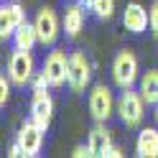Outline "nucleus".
Returning a JSON list of instances; mask_svg holds the SVG:
<instances>
[{"label":"nucleus","instance_id":"obj_4","mask_svg":"<svg viewBox=\"0 0 158 158\" xmlns=\"http://www.w3.org/2000/svg\"><path fill=\"white\" fill-rule=\"evenodd\" d=\"M92 82V61L87 51H74L69 59V89L74 94L87 92V87Z\"/></svg>","mask_w":158,"mask_h":158},{"label":"nucleus","instance_id":"obj_8","mask_svg":"<svg viewBox=\"0 0 158 158\" xmlns=\"http://www.w3.org/2000/svg\"><path fill=\"white\" fill-rule=\"evenodd\" d=\"M44 133H46V130H41V127H38L33 120H28V123H23V125H21V130L15 133V143L23 148V156L33 158V156L41 153Z\"/></svg>","mask_w":158,"mask_h":158},{"label":"nucleus","instance_id":"obj_14","mask_svg":"<svg viewBox=\"0 0 158 158\" xmlns=\"http://www.w3.org/2000/svg\"><path fill=\"white\" fill-rule=\"evenodd\" d=\"M82 28H84V5L74 3V5H69L66 13H64V33L69 38H77Z\"/></svg>","mask_w":158,"mask_h":158},{"label":"nucleus","instance_id":"obj_20","mask_svg":"<svg viewBox=\"0 0 158 158\" xmlns=\"http://www.w3.org/2000/svg\"><path fill=\"white\" fill-rule=\"evenodd\" d=\"M148 13H151V31H153V36L158 38V0L151 5V10H148Z\"/></svg>","mask_w":158,"mask_h":158},{"label":"nucleus","instance_id":"obj_13","mask_svg":"<svg viewBox=\"0 0 158 158\" xmlns=\"http://www.w3.org/2000/svg\"><path fill=\"white\" fill-rule=\"evenodd\" d=\"M87 145L92 148V156L105 158V153L110 151V145H112V133L105 127V123H97L89 130V135H87Z\"/></svg>","mask_w":158,"mask_h":158},{"label":"nucleus","instance_id":"obj_16","mask_svg":"<svg viewBox=\"0 0 158 158\" xmlns=\"http://www.w3.org/2000/svg\"><path fill=\"white\" fill-rule=\"evenodd\" d=\"M140 94L148 105L158 102V69H151L140 77Z\"/></svg>","mask_w":158,"mask_h":158},{"label":"nucleus","instance_id":"obj_12","mask_svg":"<svg viewBox=\"0 0 158 158\" xmlns=\"http://www.w3.org/2000/svg\"><path fill=\"white\" fill-rule=\"evenodd\" d=\"M135 153L140 158H158V125L143 127L135 138Z\"/></svg>","mask_w":158,"mask_h":158},{"label":"nucleus","instance_id":"obj_1","mask_svg":"<svg viewBox=\"0 0 158 158\" xmlns=\"http://www.w3.org/2000/svg\"><path fill=\"white\" fill-rule=\"evenodd\" d=\"M145 100L140 89H133V87H127V89H123V94L117 97V117L123 120V125L127 127H140L143 125V117H145Z\"/></svg>","mask_w":158,"mask_h":158},{"label":"nucleus","instance_id":"obj_7","mask_svg":"<svg viewBox=\"0 0 158 158\" xmlns=\"http://www.w3.org/2000/svg\"><path fill=\"white\" fill-rule=\"evenodd\" d=\"M36 33H38V44L41 46H54L59 41V33H61V26H59V15L54 8L44 5L36 15Z\"/></svg>","mask_w":158,"mask_h":158},{"label":"nucleus","instance_id":"obj_17","mask_svg":"<svg viewBox=\"0 0 158 158\" xmlns=\"http://www.w3.org/2000/svg\"><path fill=\"white\" fill-rule=\"evenodd\" d=\"M92 10L100 21H110L115 15V0H92Z\"/></svg>","mask_w":158,"mask_h":158},{"label":"nucleus","instance_id":"obj_6","mask_svg":"<svg viewBox=\"0 0 158 158\" xmlns=\"http://www.w3.org/2000/svg\"><path fill=\"white\" fill-rule=\"evenodd\" d=\"M69 59H72V54L61 51V48L48 51L41 72L48 77V84H51V87H64V84H69Z\"/></svg>","mask_w":158,"mask_h":158},{"label":"nucleus","instance_id":"obj_2","mask_svg":"<svg viewBox=\"0 0 158 158\" xmlns=\"http://www.w3.org/2000/svg\"><path fill=\"white\" fill-rule=\"evenodd\" d=\"M112 82L120 89H127L138 82V56L130 48L117 51V56L112 59Z\"/></svg>","mask_w":158,"mask_h":158},{"label":"nucleus","instance_id":"obj_9","mask_svg":"<svg viewBox=\"0 0 158 158\" xmlns=\"http://www.w3.org/2000/svg\"><path fill=\"white\" fill-rule=\"evenodd\" d=\"M51 117H54V100H51V94H48L46 89H36L33 100H31V120L41 127V130H48Z\"/></svg>","mask_w":158,"mask_h":158},{"label":"nucleus","instance_id":"obj_21","mask_svg":"<svg viewBox=\"0 0 158 158\" xmlns=\"http://www.w3.org/2000/svg\"><path fill=\"white\" fill-rule=\"evenodd\" d=\"M72 156H74V158H84V156H92V148H89V145H77L74 151H72Z\"/></svg>","mask_w":158,"mask_h":158},{"label":"nucleus","instance_id":"obj_11","mask_svg":"<svg viewBox=\"0 0 158 158\" xmlns=\"http://www.w3.org/2000/svg\"><path fill=\"white\" fill-rule=\"evenodd\" d=\"M123 23L130 33H143L151 26V13L145 10L140 3H127L123 10Z\"/></svg>","mask_w":158,"mask_h":158},{"label":"nucleus","instance_id":"obj_3","mask_svg":"<svg viewBox=\"0 0 158 158\" xmlns=\"http://www.w3.org/2000/svg\"><path fill=\"white\" fill-rule=\"evenodd\" d=\"M8 77H10V82L15 87H26L31 84V79L36 77V61L31 51H26V48H15L8 59Z\"/></svg>","mask_w":158,"mask_h":158},{"label":"nucleus","instance_id":"obj_18","mask_svg":"<svg viewBox=\"0 0 158 158\" xmlns=\"http://www.w3.org/2000/svg\"><path fill=\"white\" fill-rule=\"evenodd\" d=\"M10 77H0V107H5V102H8V97H10Z\"/></svg>","mask_w":158,"mask_h":158},{"label":"nucleus","instance_id":"obj_24","mask_svg":"<svg viewBox=\"0 0 158 158\" xmlns=\"http://www.w3.org/2000/svg\"><path fill=\"white\" fill-rule=\"evenodd\" d=\"M153 117H156V125H158V102L153 105Z\"/></svg>","mask_w":158,"mask_h":158},{"label":"nucleus","instance_id":"obj_23","mask_svg":"<svg viewBox=\"0 0 158 158\" xmlns=\"http://www.w3.org/2000/svg\"><path fill=\"white\" fill-rule=\"evenodd\" d=\"M123 156V148H117V145H110V151L105 153V158H120Z\"/></svg>","mask_w":158,"mask_h":158},{"label":"nucleus","instance_id":"obj_19","mask_svg":"<svg viewBox=\"0 0 158 158\" xmlns=\"http://www.w3.org/2000/svg\"><path fill=\"white\" fill-rule=\"evenodd\" d=\"M31 87H33V92H36V89H46V87H51V84H48V77H46L44 72H38V74L31 79Z\"/></svg>","mask_w":158,"mask_h":158},{"label":"nucleus","instance_id":"obj_5","mask_svg":"<svg viewBox=\"0 0 158 158\" xmlns=\"http://www.w3.org/2000/svg\"><path fill=\"white\" fill-rule=\"evenodd\" d=\"M87 105H89V115H92L94 123H107L112 117V112L117 110V102L110 92V87H105V84H94L89 89Z\"/></svg>","mask_w":158,"mask_h":158},{"label":"nucleus","instance_id":"obj_10","mask_svg":"<svg viewBox=\"0 0 158 158\" xmlns=\"http://www.w3.org/2000/svg\"><path fill=\"white\" fill-rule=\"evenodd\" d=\"M26 23V10L21 3H3L0 8V38H13L15 28Z\"/></svg>","mask_w":158,"mask_h":158},{"label":"nucleus","instance_id":"obj_15","mask_svg":"<svg viewBox=\"0 0 158 158\" xmlns=\"http://www.w3.org/2000/svg\"><path fill=\"white\" fill-rule=\"evenodd\" d=\"M38 44V33H36V23H21L15 28L13 33V46L15 48H26V51H31V48Z\"/></svg>","mask_w":158,"mask_h":158},{"label":"nucleus","instance_id":"obj_22","mask_svg":"<svg viewBox=\"0 0 158 158\" xmlns=\"http://www.w3.org/2000/svg\"><path fill=\"white\" fill-rule=\"evenodd\" d=\"M8 156H10V158H21L23 156V148L18 145V143H13L10 148H8Z\"/></svg>","mask_w":158,"mask_h":158}]
</instances>
